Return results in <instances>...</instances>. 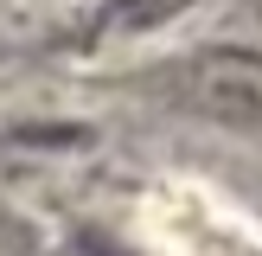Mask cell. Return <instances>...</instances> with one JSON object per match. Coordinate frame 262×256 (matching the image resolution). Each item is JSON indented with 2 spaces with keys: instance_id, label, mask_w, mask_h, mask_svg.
<instances>
[{
  "instance_id": "obj_1",
  "label": "cell",
  "mask_w": 262,
  "mask_h": 256,
  "mask_svg": "<svg viewBox=\"0 0 262 256\" xmlns=\"http://www.w3.org/2000/svg\"><path fill=\"white\" fill-rule=\"evenodd\" d=\"M135 90H147L173 115L230 128V135H262V51L256 45H192L179 58L141 71Z\"/></svg>"
},
{
  "instance_id": "obj_2",
  "label": "cell",
  "mask_w": 262,
  "mask_h": 256,
  "mask_svg": "<svg viewBox=\"0 0 262 256\" xmlns=\"http://www.w3.org/2000/svg\"><path fill=\"white\" fill-rule=\"evenodd\" d=\"M192 0H96V7L83 13V26H77V38L83 45H109V38H141L154 32V26L179 19Z\"/></svg>"
}]
</instances>
